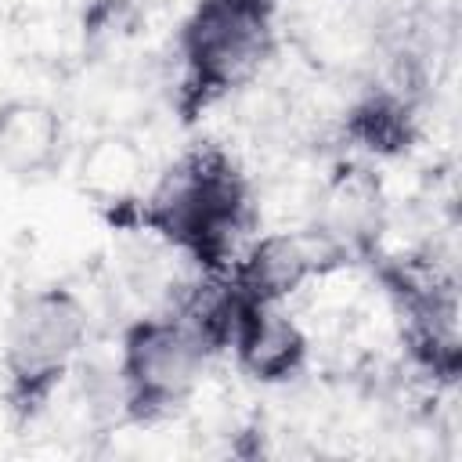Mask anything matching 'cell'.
<instances>
[{
  "mask_svg": "<svg viewBox=\"0 0 462 462\" xmlns=\"http://www.w3.org/2000/svg\"><path fill=\"white\" fill-rule=\"evenodd\" d=\"M256 227L253 184L224 144H191L166 162L130 231H144L195 263L202 274H220L242 253L245 231Z\"/></svg>",
  "mask_w": 462,
  "mask_h": 462,
  "instance_id": "1",
  "label": "cell"
},
{
  "mask_svg": "<svg viewBox=\"0 0 462 462\" xmlns=\"http://www.w3.org/2000/svg\"><path fill=\"white\" fill-rule=\"evenodd\" d=\"M278 47V0H195L173 32V112L195 123L253 87Z\"/></svg>",
  "mask_w": 462,
  "mask_h": 462,
  "instance_id": "2",
  "label": "cell"
},
{
  "mask_svg": "<svg viewBox=\"0 0 462 462\" xmlns=\"http://www.w3.org/2000/svg\"><path fill=\"white\" fill-rule=\"evenodd\" d=\"M87 339L90 310L76 289L43 285L18 296L0 346L4 401L18 422H36L51 408L65 379L76 372Z\"/></svg>",
  "mask_w": 462,
  "mask_h": 462,
  "instance_id": "3",
  "label": "cell"
},
{
  "mask_svg": "<svg viewBox=\"0 0 462 462\" xmlns=\"http://www.w3.org/2000/svg\"><path fill=\"white\" fill-rule=\"evenodd\" d=\"M209 357V343L184 310L170 307L134 318L119 336L116 357L119 422L148 430L177 419L202 383Z\"/></svg>",
  "mask_w": 462,
  "mask_h": 462,
  "instance_id": "4",
  "label": "cell"
},
{
  "mask_svg": "<svg viewBox=\"0 0 462 462\" xmlns=\"http://www.w3.org/2000/svg\"><path fill=\"white\" fill-rule=\"evenodd\" d=\"M227 350L249 379H256L260 386H282L303 375L310 361V336L303 321L289 310V303L238 296Z\"/></svg>",
  "mask_w": 462,
  "mask_h": 462,
  "instance_id": "5",
  "label": "cell"
},
{
  "mask_svg": "<svg viewBox=\"0 0 462 462\" xmlns=\"http://www.w3.org/2000/svg\"><path fill=\"white\" fill-rule=\"evenodd\" d=\"M152 159L144 141L126 126L97 130L76 155V188L108 224L134 227V213L152 184Z\"/></svg>",
  "mask_w": 462,
  "mask_h": 462,
  "instance_id": "6",
  "label": "cell"
},
{
  "mask_svg": "<svg viewBox=\"0 0 462 462\" xmlns=\"http://www.w3.org/2000/svg\"><path fill=\"white\" fill-rule=\"evenodd\" d=\"M69 126L58 105L36 94L0 101V166L22 180L54 173L65 159Z\"/></svg>",
  "mask_w": 462,
  "mask_h": 462,
  "instance_id": "7",
  "label": "cell"
}]
</instances>
